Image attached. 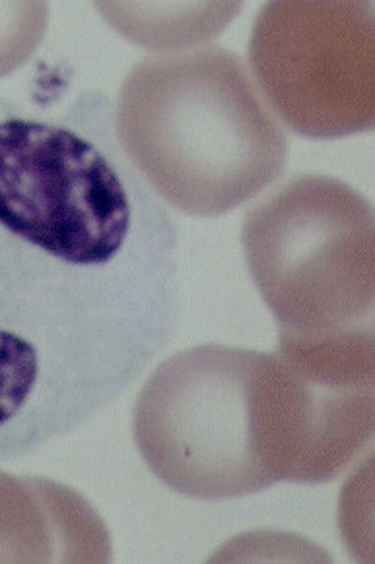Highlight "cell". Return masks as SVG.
Instances as JSON below:
<instances>
[{
	"label": "cell",
	"mask_w": 375,
	"mask_h": 564,
	"mask_svg": "<svg viewBox=\"0 0 375 564\" xmlns=\"http://www.w3.org/2000/svg\"><path fill=\"white\" fill-rule=\"evenodd\" d=\"M178 227L94 99H0V462L104 412L172 334Z\"/></svg>",
	"instance_id": "6da1fadb"
},
{
	"label": "cell",
	"mask_w": 375,
	"mask_h": 564,
	"mask_svg": "<svg viewBox=\"0 0 375 564\" xmlns=\"http://www.w3.org/2000/svg\"><path fill=\"white\" fill-rule=\"evenodd\" d=\"M242 242L280 336L374 328V208L349 183L290 178L247 212Z\"/></svg>",
	"instance_id": "277c9868"
},
{
	"label": "cell",
	"mask_w": 375,
	"mask_h": 564,
	"mask_svg": "<svg viewBox=\"0 0 375 564\" xmlns=\"http://www.w3.org/2000/svg\"><path fill=\"white\" fill-rule=\"evenodd\" d=\"M45 2H0V76L32 55L47 28Z\"/></svg>",
	"instance_id": "ba28073f"
},
{
	"label": "cell",
	"mask_w": 375,
	"mask_h": 564,
	"mask_svg": "<svg viewBox=\"0 0 375 564\" xmlns=\"http://www.w3.org/2000/svg\"><path fill=\"white\" fill-rule=\"evenodd\" d=\"M132 436L172 491L242 499L341 476L374 438V394L313 384L277 351L206 344L156 367L132 408Z\"/></svg>",
	"instance_id": "7a4b0ae2"
},
{
	"label": "cell",
	"mask_w": 375,
	"mask_h": 564,
	"mask_svg": "<svg viewBox=\"0 0 375 564\" xmlns=\"http://www.w3.org/2000/svg\"><path fill=\"white\" fill-rule=\"evenodd\" d=\"M302 379L329 387H374V328L321 338L280 336L275 349Z\"/></svg>",
	"instance_id": "52a82bcc"
},
{
	"label": "cell",
	"mask_w": 375,
	"mask_h": 564,
	"mask_svg": "<svg viewBox=\"0 0 375 564\" xmlns=\"http://www.w3.org/2000/svg\"><path fill=\"white\" fill-rule=\"evenodd\" d=\"M374 9L369 2H270L255 20L249 65L270 111L318 140L372 130Z\"/></svg>",
	"instance_id": "5b68a950"
},
{
	"label": "cell",
	"mask_w": 375,
	"mask_h": 564,
	"mask_svg": "<svg viewBox=\"0 0 375 564\" xmlns=\"http://www.w3.org/2000/svg\"><path fill=\"white\" fill-rule=\"evenodd\" d=\"M115 138L150 191L175 210L216 218L277 181L290 155L282 122L226 48L148 57L122 82Z\"/></svg>",
	"instance_id": "3957f363"
},
{
	"label": "cell",
	"mask_w": 375,
	"mask_h": 564,
	"mask_svg": "<svg viewBox=\"0 0 375 564\" xmlns=\"http://www.w3.org/2000/svg\"><path fill=\"white\" fill-rule=\"evenodd\" d=\"M107 24L140 47L178 53L213 40L242 2H94Z\"/></svg>",
	"instance_id": "8992f818"
}]
</instances>
